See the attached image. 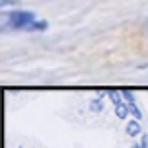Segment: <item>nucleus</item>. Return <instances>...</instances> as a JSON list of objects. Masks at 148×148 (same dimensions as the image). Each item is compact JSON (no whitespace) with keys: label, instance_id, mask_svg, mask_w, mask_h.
<instances>
[{"label":"nucleus","instance_id":"1","mask_svg":"<svg viewBox=\"0 0 148 148\" xmlns=\"http://www.w3.org/2000/svg\"><path fill=\"white\" fill-rule=\"evenodd\" d=\"M8 23L12 25V29H23V31H45L47 22H37L33 12L29 10H14L8 14Z\"/></svg>","mask_w":148,"mask_h":148},{"label":"nucleus","instance_id":"2","mask_svg":"<svg viewBox=\"0 0 148 148\" xmlns=\"http://www.w3.org/2000/svg\"><path fill=\"white\" fill-rule=\"evenodd\" d=\"M125 133L131 136V138H136V136H140L142 134V127H140V121L138 119H131L125 127Z\"/></svg>","mask_w":148,"mask_h":148},{"label":"nucleus","instance_id":"3","mask_svg":"<svg viewBox=\"0 0 148 148\" xmlns=\"http://www.w3.org/2000/svg\"><path fill=\"white\" fill-rule=\"evenodd\" d=\"M129 113H131V107H129V103H127V101L115 105V117H117V119H127V115H129Z\"/></svg>","mask_w":148,"mask_h":148},{"label":"nucleus","instance_id":"4","mask_svg":"<svg viewBox=\"0 0 148 148\" xmlns=\"http://www.w3.org/2000/svg\"><path fill=\"white\" fill-rule=\"evenodd\" d=\"M107 97L111 99V103H113V105L123 103V94H121L119 90H109V92H107Z\"/></svg>","mask_w":148,"mask_h":148},{"label":"nucleus","instance_id":"5","mask_svg":"<svg viewBox=\"0 0 148 148\" xmlns=\"http://www.w3.org/2000/svg\"><path fill=\"white\" fill-rule=\"evenodd\" d=\"M101 109H103V101H101V97H99V96H97L96 99H92V101H90V111L99 113Z\"/></svg>","mask_w":148,"mask_h":148},{"label":"nucleus","instance_id":"6","mask_svg":"<svg viewBox=\"0 0 148 148\" xmlns=\"http://www.w3.org/2000/svg\"><path fill=\"white\" fill-rule=\"evenodd\" d=\"M121 94H123V99L129 103V107H131V105H136L134 103V94L131 92V90H121Z\"/></svg>","mask_w":148,"mask_h":148},{"label":"nucleus","instance_id":"7","mask_svg":"<svg viewBox=\"0 0 148 148\" xmlns=\"http://www.w3.org/2000/svg\"><path fill=\"white\" fill-rule=\"evenodd\" d=\"M131 115H133L134 119H138V121H140V119H142V111L138 109L136 105H131Z\"/></svg>","mask_w":148,"mask_h":148},{"label":"nucleus","instance_id":"8","mask_svg":"<svg viewBox=\"0 0 148 148\" xmlns=\"http://www.w3.org/2000/svg\"><path fill=\"white\" fill-rule=\"evenodd\" d=\"M138 144H140L142 148H148V134H144V133L140 134V142H138Z\"/></svg>","mask_w":148,"mask_h":148},{"label":"nucleus","instance_id":"9","mask_svg":"<svg viewBox=\"0 0 148 148\" xmlns=\"http://www.w3.org/2000/svg\"><path fill=\"white\" fill-rule=\"evenodd\" d=\"M6 4H18V0H2V6H6Z\"/></svg>","mask_w":148,"mask_h":148},{"label":"nucleus","instance_id":"10","mask_svg":"<svg viewBox=\"0 0 148 148\" xmlns=\"http://www.w3.org/2000/svg\"><path fill=\"white\" fill-rule=\"evenodd\" d=\"M131 148H142V146H140V144H133Z\"/></svg>","mask_w":148,"mask_h":148}]
</instances>
